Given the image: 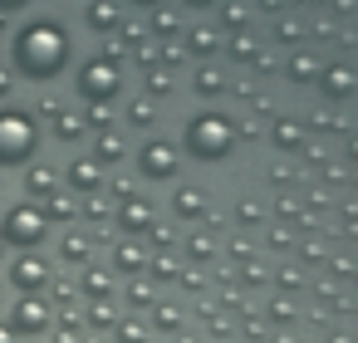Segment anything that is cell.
I'll return each mask as SVG.
<instances>
[{
    "instance_id": "7",
    "label": "cell",
    "mask_w": 358,
    "mask_h": 343,
    "mask_svg": "<svg viewBox=\"0 0 358 343\" xmlns=\"http://www.w3.org/2000/svg\"><path fill=\"white\" fill-rule=\"evenodd\" d=\"M25 187H30V196H50L55 191V172L50 167H30L25 172Z\"/></svg>"
},
{
    "instance_id": "2",
    "label": "cell",
    "mask_w": 358,
    "mask_h": 343,
    "mask_svg": "<svg viewBox=\"0 0 358 343\" xmlns=\"http://www.w3.org/2000/svg\"><path fill=\"white\" fill-rule=\"evenodd\" d=\"M40 143V128L20 108H0V167H20Z\"/></svg>"
},
{
    "instance_id": "16",
    "label": "cell",
    "mask_w": 358,
    "mask_h": 343,
    "mask_svg": "<svg viewBox=\"0 0 358 343\" xmlns=\"http://www.w3.org/2000/svg\"><path fill=\"white\" fill-rule=\"evenodd\" d=\"M89 323H99V328L113 323V309H108V304H94V309H89Z\"/></svg>"
},
{
    "instance_id": "23",
    "label": "cell",
    "mask_w": 358,
    "mask_h": 343,
    "mask_svg": "<svg viewBox=\"0 0 358 343\" xmlns=\"http://www.w3.org/2000/svg\"><path fill=\"white\" fill-rule=\"evenodd\" d=\"M0 250H6V240H0Z\"/></svg>"
},
{
    "instance_id": "20",
    "label": "cell",
    "mask_w": 358,
    "mask_h": 343,
    "mask_svg": "<svg viewBox=\"0 0 358 343\" xmlns=\"http://www.w3.org/2000/svg\"><path fill=\"white\" fill-rule=\"evenodd\" d=\"M25 6H30V0H0V10H6V15L10 10H25Z\"/></svg>"
},
{
    "instance_id": "11",
    "label": "cell",
    "mask_w": 358,
    "mask_h": 343,
    "mask_svg": "<svg viewBox=\"0 0 358 343\" xmlns=\"http://www.w3.org/2000/svg\"><path fill=\"white\" fill-rule=\"evenodd\" d=\"M118 221H123V226H128V231H138V226H148V206H143V201H128V206H123V216H118Z\"/></svg>"
},
{
    "instance_id": "13",
    "label": "cell",
    "mask_w": 358,
    "mask_h": 343,
    "mask_svg": "<svg viewBox=\"0 0 358 343\" xmlns=\"http://www.w3.org/2000/svg\"><path fill=\"white\" fill-rule=\"evenodd\" d=\"M99 157H103V162H118V157H123V143H118L113 133H103V138H99Z\"/></svg>"
},
{
    "instance_id": "6",
    "label": "cell",
    "mask_w": 358,
    "mask_h": 343,
    "mask_svg": "<svg viewBox=\"0 0 358 343\" xmlns=\"http://www.w3.org/2000/svg\"><path fill=\"white\" fill-rule=\"evenodd\" d=\"M69 187H74V191H94V187H99V167H94V162H74V167H69Z\"/></svg>"
},
{
    "instance_id": "17",
    "label": "cell",
    "mask_w": 358,
    "mask_h": 343,
    "mask_svg": "<svg viewBox=\"0 0 358 343\" xmlns=\"http://www.w3.org/2000/svg\"><path fill=\"white\" fill-rule=\"evenodd\" d=\"M118 343H143V328H138V323H123V328H118Z\"/></svg>"
},
{
    "instance_id": "1",
    "label": "cell",
    "mask_w": 358,
    "mask_h": 343,
    "mask_svg": "<svg viewBox=\"0 0 358 343\" xmlns=\"http://www.w3.org/2000/svg\"><path fill=\"white\" fill-rule=\"evenodd\" d=\"M64 54H69V40H64V30H59L55 20H35V25H25L20 40H15V64H20V74H30V79H50V74H59Z\"/></svg>"
},
{
    "instance_id": "22",
    "label": "cell",
    "mask_w": 358,
    "mask_h": 343,
    "mask_svg": "<svg viewBox=\"0 0 358 343\" xmlns=\"http://www.w3.org/2000/svg\"><path fill=\"white\" fill-rule=\"evenodd\" d=\"M0 30H6V10H0Z\"/></svg>"
},
{
    "instance_id": "18",
    "label": "cell",
    "mask_w": 358,
    "mask_h": 343,
    "mask_svg": "<svg viewBox=\"0 0 358 343\" xmlns=\"http://www.w3.org/2000/svg\"><path fill=\"white\" fill-rule=\"evenodd\" d=\"M128 299H133V304H152V289H148V284H133Z\"/></svg>"
},
{
    "instance_id": "14",
    "label": "cell",
    "mask_w": 358,
    "mask_h": 343,
    "mask_svg": "<svg viewBox=\"0 0 358 343\" xmlns=\"http://www.w3.org/2000/svg\"><path fill=\"white\" fill-rule=\"evenodd\" d=\"M118 270H143V250L138 245H118Z\"/></svg>"
},
{
    "instance_id": "15",
    "label": "cell",
    "mask_w": 358,
    "mask_h": 343,
    "mask_svg": "<svg viewBox=\"0 0 358 343\" xmlns=\"http://www.w3.org/2000/svg\"><path fill=\"white\" fill-rule=\"evenodd\" d=\"M84 294H108V275L103 270H89L84 275Z\"/></svg>"
},
{
    "instance_id": "3",
    "label": "cell",
    "mask_w": 358,
    "mask_h": 343,
    "mask_svg": "<svg viewBox=\"0 0 358 343\" xmlns=\"http://www.w3.org/2000/svg\"><path fill=\"white\" fill-rule=\"evenodd\" d=\"M45 231H50V221H45L40 206H10V211H6V226H0V240L30 250V245L45 240Z\"/></svg>"
},
{
    "instance_id": "21",
    "label": "cell",
    "mask_w": 358,
    "mask_h": 343,
    "mask_svg": "<svg viewBox=\"0 0 358 343\" xmlns=\"http://www.w3.org/2000/svg\"><path fill=\"white\" fill-rule=\"evenodd\" d=\"M0 343H15V328L10 323H0Z\"/></svg>"
},
{
    "instance_id": "9",
    "label": "cell",
    "mask_w": 358,
    "mask_h": 343,
    "mask_svg": "<svg viewBox=\"0 0 358 343\" xmlns=\"http://www.w3.org/2000/svg\"><path fill=\"white\" fill-rule=\"evenodd\" d=\"M69 216H74V201H69V196H55V191H50V206H45V221H69Z\"/></svg>"
},
{
    "instance_id": "12",
    "label": "cell",
    "mask_w": 358,
    "mask_h": 343,
    "mask_svg": "<svg viewBox=\"0 0 358 343\" xmlns=\"http://www.w3.org/2000/svg\"><path fill=\"white\" fill-rule=\"evenodd\" d=\"M55 133H59L64 143H69V138H79V118H74V113H59V108H55Z\"/></svg>"
},
{
    "instance_id": "10",
    "label": "cell",
    "mask_w": 358,
    "mask_h": 343,
    "mask_svg": "<svg viewBox=\"0 0 358 343\" xmlns=\"http://www.w3.org/2000/svg\"><path fill=\"white\" fill-rule=\"evenodd\" d=\"M89 250H94V245H89L84 235H64V260H69V265H79V260H89Z\"/></svg>"
},
{
    "instance_id": "5",
    "label": "cell",
    "mask_w": 358,
    "mask_h": 343,
    "mask_svg": "<svg viewBox=\"0 0 358 343\" xmlns=\"http://www.w3.org/2000/svg\"><path fill=\"white\" fill-rule=\"evenodd\" d=\"M10 279H15V289L35 294V289H45V284H50V265H45L40 255H20V260L10 265Z\"/></svg>"
},
{
    "instance_id": "8",
    "label": "cell",
    "mask_w": 358,
    "mask_h": 343,
    "mask_svg": "<svg viewBox=\"0 0 358 343\" xmlns=\"http://www.w3.org/2000/svg\"><path fill=\"white\" fill-rule=\"evenodd\" d=\"M89 20H94V30H113L118 25V10L108 6V0H99V6H89Z\"/></svg>"
},
{
    "instance_id": "19",
    "label": "cell",
    "mask_w": 358,
    "mask_h": 343,
    "mask_svg": "<svg viewBox=\"0 0 358 343\" xmlns=\"http://www.w3.org/2000/svg\"><path fill=\"white\" fill-rule=\"evenodd\" d=\"M10 89H15V74H10V69H6V64H0V98H6V94H10Z\"/></svg>"
},
{
    "instance_id": "4",
    "label": "cell",
    "mask_w": 358,
    "mask_h": 343,
    "mask_svg": "<svg viewBox=\"0 0 358 343\" xmlns=\"http://www.w3.org/2000/svg\"><path fill=\"white\" fill-rule=\"evenodd\" d=\"M55 323V314H50V304L45 299H35V294H25V299H15V333H45Z\"/></svg>"
}]
</instances>
